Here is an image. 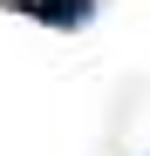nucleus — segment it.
Returning <instances> with one entry per match:
<instances>
[{
	"label": "nucleus",
	"mask_w": 150,
	"mask_h": 156,
	"mask_svg": "<svg viewBox=\"0 0 150 156\" xmlns=\"http://www.w3.org/2000/svg\"><path fill=\"white\" fill-rule=\"evenodd\" d=\"M7 7H21V14H34V0H7Z\"/></svg>",
	"instance_id": "nucleus-2"
},
{
	"label": "nucleus",
	"mask_w": 150,
	"mask_h": 156,
	"mask_svg": "<svg viewBox=\"0 0 150 156\" xmlns=\"http://www.w3.org/2000/svg\"><path fill=\"white\" fill-rule=\"evenodd\" d=\"M34 20H41V27H89V20H96V0H34Z\"/></svg>",
	"instance_id": "nucleus-1"
}]
</instances>
